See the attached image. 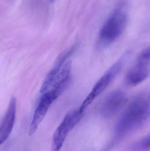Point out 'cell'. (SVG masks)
<instances>
[{"mask_svg":"<svg viewBox=\"0 0 150 151\" xmlns=\"http://www.w3.org/2000/svg\"><path fill=\"white\" fill-rule=\"evenodd\" d=\"M150 123V103L144 98L134 100L117 122L111 146L123 137L145 127Z\"/></svg>","mask_w":150,"mask_h":151,"instance_id":"cell-1","label":"cell"},{"mask_svg":"<svg viewBox=\"0 0 150 151\" xmlns=\"http://www.w3.org/2000/svg\"><path fill=\"white\" fill-rule=\"evenodd\" d=\"M126 13L121 9L115 10L102 26L99 33V40L107 45L117 40L124 32L127 24Z\"/></svg>","mask_w":150,"mask_h":151,"instance_id":"cell-2","label":"cell"},{"mask_svg":"<svg viewBox=\"0 0 150 151\" xmlns=\"http://www.w3.org/2000/svg\"><path fill=\"white\" fill-rule=\"evenodd\" d=\"M84 113L79 108L67 114L54 133L51 151L60 150L69 133L80 122Z\"/></svg>","mask_w":150,"mask_h":151,"instance_id":"cell-3","label":"cell"},{"mask_svg":"<svg viewBox=\"0 0 150 151\" xmlns=\"http://www.w3.org/2000/svg\"><path fill=\"white\" fill-rule=\"evenodd\" d=\"M122 66V63L121 61L117 62L101 76L82 103L79 107L81 110L85 111L94 99L105 90L119 73Z\"/></svg>","mask_w":150,"mask_h":151,"instance_id":"cell-4","label":"cell"},{"mask_svg":"<svg viewBox=\"0 0 150 151\" xmlns=\"http://www.w3.org/2000/svg\"><path fill=\"white\" fill-rule=\"evenodd\" d=\"M60 96L57 92L52 88L42 94L33 114L29 128L28 132L29 135H32L36 132L49 108Z\"/></svg>","mask_w":150,"mask_h":151,"instance_id":"cell-5","label":"cell"},{"mask_svg":"<svg viewBox=\"0 0 150 151\" xmlns=\"http://www.w3.org/2000/svg\"><path fill=\"white\" fill-rule=\"evenodd\" d=\"M126 102L127 98L122 91H113L103 101L100 108L101 114L106 118L112 117L122 109Z\"/></svg>","mask_w":150,"mask_h":151,"instance_id":"cell-6","label":"cell"},{"mask_svg":"<svg viewBox=\"0 0 150 151\" xmlns=\"http://www.w3.org/2000/svg\"><path fill=\"white\" fill-rule=\"evenodd\" d=\"M16 112V101L14 97L11 98L8 109L1 123L0 127V144L6 142L8 139L15 124Z\"/></svg>","mask_w":150,"mask_h":151,"instance_id":"cell-7","label":"cell"},{"mask_svg":"<svg viewBox=\"0 0 150 151\" xmlns=\"http://www.w3.org/2000/svg\"><path fill=\"white\" fill-rule=\"evenodd\" d=\"M75 46L72 47L66 52L63 53L58 58L54 66L49 72L43 81L40 91L41 94L45 93L53 86L57 76L60 73L63 65L66 63V60L72 54L75 50Z\"/></svg>","mask_w":150,"mask_h":151,"instance_id":"cell-8","label":"cell"},{"mask_svg":"<svg viewBox=\"0 0 150 151\" xmlns=\"http://www.w3.org/2000/svg\"><path fill=\"white\" fill-rule=\"evenodd\" d=\"M149 73L148 63L138 61V63L128 72L125 81L128 85L136 86L146 80Z\"/></svg>","mask_w":150,"mask_h":151,"instance_id":"cell-9","label":"cell"},{"mask_svg":"<svg viewBox=\"0 0 150 151\" xmlns=\"http://www.w3.org/2000/svg\"><path fill=\"white\" fill-rule=\"evenodd\" d=\"M136 150L141 151L150 149V134L137 142L134 147Z\"/></svg>","mask_w":150,"mask_h":151,"instance_id":"cell-10","label":"cell"},{"mask_svg":"<svg viewBox=\"0 0 150 151\" xmlns=\"http://www.w3.org/2000/svg\"><path fill=\"white\" fill-rule=\"evenodd\" d=\"M138 61L147 63L150 62V47L141 53L138 58Z\"/></svg>","mask_w":150,"mask_h":151,"instance_id":"cell-11","label":"cell"},{"mask_svg":"<svg viewBox=\"0 0 150 151\" xmlns=\"http://www.w3.org/2000/svg\"><path fill=\"white\" fill-rule=\"evenodd\" d=\"M148 100H149V102H150V93L149 94V96H148Z\"/></svg>","mask_w":150,"mask_h":151,"instance_id":"cell-12","label":"cell"},{"mask_svg":"<svg viewBox=\"0 0 150 151\" xmlns=\"http://www.w3.org/2000/svg\"><path fill=\"white\" fill-rule=\"evenodd\" d=\"M49 1H50L51 2H53L55 0H49Z\"/></svg>","mask_w":150,"mask_h":151,"instance_id":"cell-13","label":"cell"}]
</instances>
